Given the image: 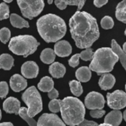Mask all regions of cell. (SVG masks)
Instances as JSON below:
<instances>
[{"mask_svg":"<svg viewBox=\"0 0 126 126\" xmlns=\"http://www.w3.org/2000/svg\"><path fill=\"white\" fill-rule=\"evenodd\" d=\"M69 27L72 38L79 49L90 48L99 38L97 20L87 12L77 11L69 20Z\"/></svg>","mask_w":126,"mask_h":126,"instance_id":"cell-1","label":"cell"},{"mask_svg":"<svg viewBox=\"0 0 126 126\" xmlns=\"http://www.w3.org/2000/svg\"><path fill=\"white\" fill-rule=\"evenodd\" d=\"M41 37L47 42H58L66 32V25L60 16L49 13L39 18L36 22Z\"/></svg>","mask_w":126,"mask_h":126,"instance_id":"cell-2","label":"cell"},{"mask_svg":"<svg viewBox=\"0 0 126 126\" xmlns=\"http://www.w3.org/2000/svg\"><path fill=\"white\" fill-rule=\"evenodd\" d=\"M61 113L65 124L70 126H78L84 120L85 106L79 99L67 97L61 100Z\"/></svg>","mask_w":126,"mask_h":126,"instance_id":"cell-3","label":"cell"},{"mask_svg":"<svg viewBox=\"0 0 126 126\" xmlns=\"http://www.w3.org/2000/svg\"><path fill=\"white\" fill-rule=\"evenodd\" d=\"M118 60V56L111 48H100L94 53L89 69L97 72L98 75H103L111 72Z\"/></svg>","mask_w":126,"mask_h":126,"instance_id":"cell-4","label":"cell"},{"mask_svg":"<svg viewBox=\"0 0 126 126\" xmlns=\"http://www.w3.org/2000/svg\"><path fill=\"white\" fill-rule=\"evenodd\" d=\"M39 45V42H38L36 38L32 35H20L10 40L8 47L15 55H22L27 58L30 55L33 54L37 50Z\"/></svg>","mask_w":126,"mask_h":126,"instance_id":"cell-5","label":"cell"},{"mask_svg":"<svg viewBox=\"0 0 126 126\" xmlns=\"http://www.w3.org/2000/svg\"><path fill=\"white\" fill-rule=\"evenodd\" d=\"M21 98L24 103L28 106V114L31 117H35L42 111V99L35 86L29 87L23 93Z\"/></svg>","mask_w":126,"mask_h":126,"instance_id":"cell-6","label":"cell"},{"mask_svg":"<svg viewBox=\"0 0 126 126\" xmlns=\"http://www.w3.org/2000/svg\"><path fill=\"white\" fill-rule=\"evenodd\" d=\"M17 4L20 7L23 16L30 20L38 16L44 7V1L42 0H18Z\"/></svg>","mask_w":126,"mask_h":126,"instance_id":"cell-7","label":"cell"},{"mask_svg":"<svg viewBox=\"0 0 126 126\" xmlns=\"http://www.w3.org/2000/svg\"><path fill=\"white\" fill-rule=\"evenodd\" d=\"M108 106L114 110H120L126 106V93L121 90H116L106 95Z\"/></svg>","mask_w":126,"mask_h":126,"instance_id":"cell-8","label":"cell"},{"mask_svg":"<svg viewBox=\"0 0 126 126\" xmlns=\"http://www.w3.org/2000/svg\"><path fill=\"white\" fill-rule=\"evenodd\" d=\"M105 99L103 96L98 92H92L89 93L85 98V106L91 110L103 109L105 106Z\"/></svg>","mask_w":126,"mask_h":126,"instance_id":"cell-9","label":"cell"},{"mask_svg":"<svg viewBox=\"0 0 126 126\" xmlns=\"http://www.w3.org/2000/svg\"><path fill=\"white\" fill-rule=\"evenodd\" d=\"M37 126H66L59 117L55 114H44L38 122Z\"/></svg>","mask_w":126,"mask_h":126,"instance_id":"cell-10","label":"cell"},{"mask_svg":"<svg viewBox=\"0 0 126 126\" xmlns=\"http://www.w3.org/2000/svg\"><path fill=\"white\" fill-rule=\"evenodd\" d=\"M38 66L34 61H27L21 68V72L23 77L29 79L35 78L38 75Z\"/></svg>","mask_w":126,"mask_h":126,"instance_id":"cell-11","label":"cell"},{"mask_svg":"<svg viewBox=\"0 0 126 126\" xmlns=\"http://www.w3.org/2000/svg\"><path fill=\"white\" fill-rule=\"evenodd\" d=\"M10 86L13 92H19L27 88V81L23 76L16 74L10 79Z\"/></svg>","mask_w":126,"mask_h":126,"instance_id":"cell-12","label":"cell"},{"mask_svg":"<svg viewBox=\"0 0 126 126\" xmlns=\"http://www.w3.org/2000/svg\"><path fill=\"white\" fill-rule=\"evenodd\" d=\"M20 106V101L13 97L7 98L3 103V109L6 113L8 114H14L16 115L18 114V111L21 108Z\"/></svg>","mask_w":126,"mask_h":126,"instance_id":"cell-13","label":"cell"},{"mask_svg":"<svg viewBox=\"0 0 126 126\" xmlns=\"http://www.w3.org/2000/svg\"><path fill=\"white\" fill-rule=\"evenodd\" d=\"M54 52L59 57H67L72 53V46L67 41H59L54 46Z\"/></svg>","mask_w":126,"mask_h":126,"instance_id":"cell-14","label":"cell"},{"mask_svg":"<svg viewBox=\"0 0 126 126\" xmlns=\"http://www.w3.org/2000/svg\"><path fill=\"white\" fill-rule=\"evenodd\" d=\"M123 114L119 110H114L109 113L104 119V123L112 126H119L123 120Z\"/></svg>","mask_w":126,"mask_h":126,"instance_id":"cell-15","label":"cell"},{"mask_svg":"<svg viewBox=\"0 0 126 126\" xmlns=\"http://www.w3.org/2000/svg\"><path fill=\"white\" fill-rule=\"evenodd\" d=\"M116 83L115 78L109 73L104 74L99 80V86L103 90H109L113 88Z\"/></svg>","mask_w":126,"mask_h":126,"instance_id":"cell-16","label":"cell"},{"mask_svg":"<svg viewBox=\"0 0 126 126\" xmlns=\"http://www.w3.org/2000/svg\"><path fill=\"white\" fill-rule=\"evenodd\" d=\"M49 72L53 78H63L66 73V67L62 63L55 62L49 66Z\"/></svg>","mask_w":126,"mask_h":126,"instance_id":"cell-17","label":"cell"},{"mask_svg":"<svg viewBox=\"0 0 126 126\" xmlns=\"http://www.w3.org/2000/svg\"><path fill=\"white\" fill-rule=\"evenodd\" d=\"M86 3V1H76V0H71V1H66V0H56L55 1V5L60 9V10H64L68 4L69 5H76L78 6V11H80V10L82 9L83 6Z\"/></svg>","mask_w":126,"mask_h":126,"instance_id":"cell-18","label":"cell"},{"mask_svg":"<svg viewBox=\"0 0 126 126\" xmlns=\"http://www.w3.org/2000/svg\"><path fill=\"white\" fill-rule=\"evenodd\" d=\"M10 21L12 26L16 28L21 29L24 27L28 28L30 27L29 23L25 19H24L22 17L16 13H12L10 16Z\"/></svg>","mask_w":126,"mask_h":126,"instance_id":"cell-19","label":"cell"},{"mask_svg":"<svg viewBox=\"0 0 126 126\" xmlns=\"http://www.w3.org/2000/svg\"><path fill=\"white\" fill-rule=\"evenodd\" d=\"M38 88L43 92H49L54 89V81L50 77L45 76L41 79L38 84Z\"/></svg>","mask_w":126,"mask_h":126,"instance_id":"cell-20","label":"cell"},{"mask_svg":"<svg viewBox=\"0 0 126 126\" xmlns=\"http://www.w3.org/2000/svg\"><path fill=\"white\" fill-rule=\"evenodd\" d=\"M75 76L79 82H88L92 77L91 69H89V67L82 66L76 71Z\"/></svg>","mask_w":126,"mask_h":126,"instance_id":"cell-21","label":"cell"},{"mask_svg":"<svg viewBox=\"0 0 126 126\" xmlns=\"http://www.w3.org/2000/svg\"><path fill=\"white\" fill-rule=\"evenodd\" d=\"M111 49L114 51V52L116 53L117 55L118 56L119 60H120L122 65L123 66L124 69L126 71V53L123 50V49L120 47V46L117 43V41L114 39L111 41Z\"/></svg>","mask_w":126,"mask_h":126,"instance_id":"cell-22","label":"cell"},{"mask_svg":"<svg viewBox=\"0 0 126 126\" xmlns=\"http://www.w3.org/2000/svg\"><path fill=\"white\" fill-rule=\"evenodd\" d=\"M14 65L13 58L7 53L0 55V69L4 70H10Z\"/></svg>","mask_w":126,"mask_h":126,"instance_id":"cell-23","label":"cell"},{"mask_svg":"<svg viewBox=\"0 0 126 126\" xmlns=\"http://www.w3.org/2000/svg\"><path fill=\"white\" fill-rule=\"evenodd\" d=\"M40 58L43 63L46 64H51L53 63L55 59V53L53 49L50 48H47L41 52Z\"/></svg>","mask_w":126,"mask_h":126,"instance_id":"cell-24","label":"cell"},{"mask_svg":"<svg viewBox=\"0 0 126 126\" xmlns=\"http://www.w3.org/2000/svg\"><path fill=\"white\" fill-rule=\"evenodd\" d=\"M116 17L119 21L126 24V0L117 4L116 8Z\"/></svg>","mask_w":126,"mask_h":126,"instance_id":"cell-25","label":"cell"},{"mask_svg":"<svg viewBox=\"0 0 126 126\" xmlns=\"http://www.w3.org/2000/svg\"><path fill=\"white\" fill-rule=\"evenodd\" d=\"M18 115L24 120H25L30 126H37V122L28 114V109L27 108L25 107L20 108V110L18 111Z\"/></svg>","mask_w":126,"mask_h":126,"instance_id":"cell-26","label":"cell"},{"mask_svg":"<svg viewBox=\"0 0 126 126\" xmlns=\"http://www.w3.org/2000/svg\"><path fill=\"white\" fill-rule=\"evenodd\" d=\"M69 87L72 93L76 97H79L83 93V87L81 83L78 80H71L69 82Z\"/></svg>","mask_w":126,"mask_h":126,"instance_id":"cell-27","label":"cell"},{"mask_svg":"<svg viewBox=\"0 0 126 126\" xmlns=\"http://www.w3.org/2000/svg\"><path fill=\"white\" fill-rule=\"evenodd\" d=\"M100 24H101L102 27L103 29H105V30L111 29L114 25V22L113 18L111 16H104L102 18V20L100 21Z\"/></svg>","mask_w":126,"mask_h":126,"instance_id":"cell-28","label":"cell"},{"mask_svg":"<svg viewBox=\"0 0 126 126\" xmlns=\"http://www.w3.org/2000/svg\"><path fill=\"white\" fill-rule=\"evenodd\" d=\"M9 17H10L9 6L4 2L1 3L0 4V21L7 19Z\"/></svg>","mask_w":126,"mask_h":126,"instance_id":"cell-29","label":"cell"},{"mask_svg":"<svg viewBox=\"0 0 126 126\" xmlns=\"http://www.w3.org/2000/svg\"><path fill=\"white\" fill-rule=\"evenodd\" d=\"M49 109L52 113H58L61 111V100H52L49 103Z\"/></svg>","mask_w":126,"mask_h":126,"instance_id":"cell-30","label":"cell"},{"mask_svg":"<svg viewBox=\"0 0 126 126\" xmlns=\"http://www.w3.org/2000/svg\"><path fill=\"white\" fill-rule=\"evenodd\" d=\"M10 38V31L7 27H3L0 30V41L6 44Z\"/></svg>","mask_w":126,"mask_h":126,"instance_id":"cell-31","label":"cell"},{"mask_svg":"<svg viewBox=\"0 0 126 126\" xmlns=\"http://www.w3.org/2000/svg\"><path fill=\"white\" fill-rule=\"evenodd\" d=\"M80 58L83 61H91L93 59V56H94V52L93 49L92 48H88L86 49L85 50H83L80 54Z\"/></svg>","mask_w":126,"mask_h":126,"instance_id":"cell-32","label":"cell"},{"mask_svg":"<svg viewBox=\"0 0 126 126\" xmlns=\"http://www.w3.org/2000/svg\"><path fill=\"white\" fill-rule=\"evenodd\" d=\"M9 92V88L8 85L5 81H1L0 82V98L3 99L4 98Z\"/></svg>","mask_w":126,"mask_h":126,"instance_id":"cell-33","label":"cell"},{"mask_svg":"<svg viewBox=\"0 0 126 126\" xmlns=\"http://www.w3.org/2000/svg\"><path fill=\"white\" fill-rule=\"evenodd\" d=\"M80 54L74 55L69 60V65L72 67H76L79 65V60H80Z\"/></svg>","mask_w":126,"mask_h":126,"instance_id":"cell-34","label":"cell"},{"mask_svg":"<svg viewBox=\"0 0 126 126\" xmlns=\"http://www.w3.org/2000/svg\"><path fill=\"white\" fill-rule=\"evenodd\" d=\"M106 114V111L103 109H94V110H91L90 111V115L91 117L94 118H101L104 114Z\"/></svg>","mask_w":126,"mask_h":126,"instance_id":"cell-35","label":"cell"},{"mask_svg":"<svg viewBox=\"0 0 126 126\" xmlns=\"http://www.w3.org/2000/svg\"><path fill=\"white\" fill-rule=\"evenodd\" d=\"M58 96H59V93H58V92L55 89H53L49 92H48V97L51 100L57 99L58 97Z\"/></svg>","mask_w":126,"mask_h":126,"instance_id":"cell-36","label":"cell"},{"mask_svg":"<svg viewBox=\"0 0 126 126\" xmlns=\"http://www.w3.org/2000/svg\"><path fill=\"white\" fill-rule=\"evenodd\" d=\"M78 126H99L98 124L94 121H89L87 120H84L81 123H80Z\"/></svg>","mask_w":126,"mask_h":126,"instance_id":"cell-37","label":"cell"},{"mask_svg":"<svg viewBox=\"0 0 126 126\" xmlns=\"http://www.w3.org/2000/svg\"><path fill=\"white\" fill-rule=\"evenodd\" d=\"M108 3V1L106 0H95L94 1V4L97 7H101L102 6L105 5Z\"/></svg>","mask_w":126,"mask_h":126,"instance_id":"cell-38","label":"cell"},{"mask_svg":"<svg viewBox=\"0 0 126 126\" xmlns=\"http://www.w3.org/2000/svg\"><path fill=\"white\" fill-rule=\"evenodd\" d=\"M0 126H14L11 123H0Z\"/></svg>","mask_w":126,"mask_h":126,"instance_id":"cell-39","label":"cell"},{"mask_svg":"<svg viewBox=\"0 0 126 126\" xmlns=\"http://www.w3.org/2000/svg\"><path fill=\"white\" fill-rule=\"evenodd\" d=\"M123 50L126 53V43H124V44H123Z\"/></svg>","mask_w":126,"mask_h":126,"instance_id":"cell-40","label":"cell"},{"mask_svg":"<svg viewBox=\"0 0 126 126\" xmlns=\"http://www.w3.org/2000/svg\"><path fill=\"white\" fill-rule=\"evenodd\" d=\"M123 118H124V120H125V121L126 122V110L124 111V113H123Z\"/></svg>","mask_w":126,"mask_h":126,"instance_id":"cell-41","label":"cell"},{"mask_svg":"<svg viewBox=\"0 0 126 126\" xmlns=\"http://www.w3.org/2000/svg\"><path fill=\"white\" fill-rule=\"evenodd\" d=\"M99 126H112L109 124H106V123H103V124H100Z\"/></svg>","mask_w":126,"mask_h":126,"instance_id":"cell-42","label":"cell"},{"mask_svg":"<svg viewBox=\"0 0 126 126\" xmlns=\"http://www.w3.org/2000/svg\"><path fill=\"white\" fill-rule=\"evenodd\" d=\"M4 3H10V2H12V0H4Z\"/></svg>","mask_w":126,"mask_h":126,"instance_id":"cell-43","label":"cell"},{"mask_svg":"<svg viewBox=\"0 0 126 126\" xmlns=\"http://www.w3.org/2000/svg\"><path fill=\"white\" fill-rule=\"evenodd\" d=\"M1 119V109H0V120Z\"/></svg>","mask_w":126,"mask_h":126,"instance_id":"cell-44","label":"cell"},{"mask_svg":"<svg viewBox=\"0 0 126 126\" xmlns=\"http://www.w3.org/2000/svg\"><path fill=\"white\" fill-rule=\"evenodd\" d=\"M53 1H48V4H52Z\"/></svg>","mask_w":126,"mask_h":126,"instance_id":"cell-45","label":"cell"},{"mask_svg":"<svg viewBox=\"0 0 126 126\" xmlns=\"http://www.w3.org/2000/svg\"><path fill=\"white\" fill-rule=\"evenodd\" d=\"M125 35H126V30H125Z\"/></svg>","mask_w":126,"mask_h":126,"instance_id":"cell-46","label":"cell"},{"mask_svg":"<svg viewBox=\"0 0 126 126\" xmlns=\"http://www.w3.org/2000/svg\"></svg>","mask_w":126,"mask_h":126,"instance_id":"cell-47","label":"cell"}]
</instances>
